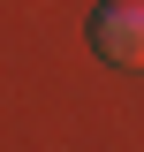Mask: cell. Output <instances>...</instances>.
Here are the masks:
<instances>
[{"label": "cell", "instance_id": "1", "mask_svg": "<svg viewBox=\"0 0 144 152\" xmlns=\"http://www.w3.org/2000/svg\"><path fill=\"white\" fill-rule=\"evenodd\" d=\"M91 46L114 69H144V0H106L91 15Z\"/></svg>", "mask_w": 144, "mask_h": 152}]
</instances>
